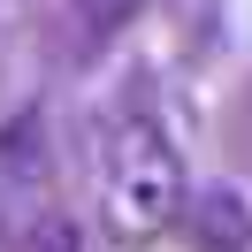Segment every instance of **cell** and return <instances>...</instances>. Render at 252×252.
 <instances>
[{
  "mask_svg": "<svg viewBox=\"0 0 252 252\" xmlns=\"http://www.w3.org/2000/svg\"><path fill=\"white\" fill-rule=\"evenodd\" d=\"M8 252H77V221L62 206H38V214L8 221Z\"/></svg>",
  "mask_w": 252,
  "mask_h": 252,
  "instance_id": "obj_3",
  "label": "cell"
},
{
  "mask_svg": "<svg viewBox=\"0 0 252 252\" xmlns=\"http://www.w3.org/2000/svg\"><path fill=\"white\" fill-rule=\"evenodd\" d=\"M184 214H191L199 252H245L252 245V206H245V191H206V199L184 206Z\"/></svg>",
  "mask_w": 252,
  "mask_h": 252,
  "instance_id": "obj_2",
  "label": "cell"
},
{
  "mask_svg": "<svg viewBox=\"0 0 252 252\" xmlns=\"http://www.w3.org/2000/svg\"><path fill=\"white\" fill-rule=\"evenodd\" d=\"M184 206H191L184 145L153 115H123L99 138V221H107V237H123V245L168 237V229H184Z\"/></svg>",
  "mask_w": 252,
  "mask_h": 252,
  "instance_id": "obj_1",
  "label": "cell"
},
{
  "mask_svg": "<svg viewBox=\"0 0 252 252\" xmlns=\"http://www.w3.org/2000/svg\"><path fill=\"white\" fill-rule=\"evenodd\" d=\"M138 8H145V0H69V16H77V23H84V31H92V38H107V31H123V23L138 16Z\"/></svg>",
  "mask_w": 252,
  "mask_h": 252,
  "instance_id": "obj_4",
  "label": "cell"
}]
</instances>
